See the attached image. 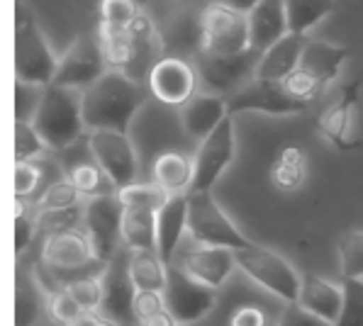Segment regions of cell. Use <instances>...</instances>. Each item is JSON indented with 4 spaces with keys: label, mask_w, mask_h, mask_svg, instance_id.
Returning a JSON list of instances; mask_svg holds the SVG:
<instances>
[{
    "label": "cell",
    "mask_w": 363,
    "mask_h": 326,
    "mask_svg": "<svg viewBox=\"0 0 363 326\" xmlns=\"http://www.w3.org/2000/svg\"><path fill=\"white\" fill-rule=\"evenodd\" d=\"M149 88L122 71H108L83 91V120L88 132H130L132 120L147 103Z\"/></svg>",
    "instance_id": "obj_1"
},
{
    "label": "cell",
    "mask_w": 363,
    "mask_h": 326,
    "mask_svg": "<svg viewBox=\"0 0 363 326\" xmlns=\"http://www.w3.org/2000/svg\"><path fill=\"white\" fill-rule=\"evenodd\" d=\"M32 125L52 151H66L83 139V91L61 86H47Z\"/></svg>",
    "instance_id": "obj_2"
},
{
    "label": "cell",
    "mask_w": 363,
    "mask_h": 326,
    "mask_svg": "<svg viewBox=\"0 0 363 326\" xmlns=\"http://www.w3.org/2000/svg\"><path fill=\"white\" fill-rule=\"evenodd\" d=\"M59 69V56L52 52L37 20L18 5L15 20V81L52 86Z\"/></svg>",
    "instance_id": "obj_3"
},
{
    "label": "cell",
    "mask_w": 363,
    "mask_h": 326,
    "mask_svg": "<svg viewBox=\"0 0 363 326\" xmlns=\"http://www.w3.org/2000/svg\"><path fill=\"white\" fill-rule=\"evenodd\" d=\"M234 258H237L239 271L249 280H254L259 288L271 292L273 297L283 300L286 305L298 302L303 275L295 271L293 263H288L281 254L251 241L249 246L234 251Z\"/></svg>",
    "instance_id": "obj_4"
},
{
    "label": "cell",
    "mask_w": 363,
    "mask_h": 326,
    "mask_svg": "<svg viewBox=\"0 0 363 326\" xmlns=\"http://www.w3.org/2000/svg\"><path fill=\"white\" fill-rule=\"evenodd\" d=\"M210 0H171L161 18L154 20L159 30L164 56L195 59L203 52V15Z\"/></svg>",
    "instance_id": "obj_5"
},
{
    "label": "cell",
    "mask_w": 363,
    "mask_h": 326,
    "mask_svg": "<svg viewBox=\"0 0 363 326\" xmlns=\"http://www.w3.org/2000/svg\"><path fill=\"white\" fill-rule=\"evenodd\" d=\"M188 234L198 246L244 249L251 241L227 217L212 193H188Z\"/></svg>",
    "instance_id": "obj_6"
},
{
    "label": "cell",
    "mask_w": 363,
    "mask_h": 326,
    "mask_svg": "<svg viewBox=\"0 0 363 326\" xmlns=\"http://www.w3.org/2000/svg\"><path fill=\"white\" fill-rule=\"evenodd\" d=\"M259 49H247V52L239 54H205L200 52L193 59L198 78L208 93L222 95V98H230L232 93H237L239 88H244L249 81L256 78V69H259L261 61Z\"/></svg>",
    "instance_id": "obj_7"
},
{
    "label": "cell",
    "mask_w": 363,
    "mask_h": 326,
    "mask_svg": "<svg viewBox=\"0 0 363 326\" xmlns=\"http://www.w3.org/2000/svg\"><path fill=\"white\" fill-rule=\"evenodd\" d=\"M88 146H91L93 159L100 163V168L117 190L137 183L139 156L130 139V132H113V129L88 132Z\"/></svg>",
    "instance_id": "obj_8"
},
{
    "label": "cell",
    "mask_w": 363,
    "mask_h": 326,
    "mask_svg": "<svg viewBox=\"0 0 363 326\" xmlns=\"http://www.w3.org/2000/svg\"><path fill=\"white\" fill-rule=\"evenodd\" d=\"M234 159H237V137H234V117L230 115L208 139L200 142L195 151V181L191 193H212Z\"/></svg>",
    "instance_id": "obj_9"
},
{
    "label": "cell",
    "mask_w": 363,
    "mask_h": 326,
    "mask_svg": "<svg viewBox=\"0 0 363 326\" xmlns=\"http://www.w3.org/2000/svg\"><path fill=\"white\" fill-rule=\"evenodd\" d=\"M122 217H125V205L117 193L98 195L83 205V232L91 236L98 261L105 266L115 258L117 244H122Z\"/></svg>",
    "instance_id": "obj_10"
},
{
    "label": "cell",
    "mask_w": 363,
    "mask_h": 326,
    "mask_svg": "<svg viewBox=\"0 0 363 326\" xmlns=\"http://www.w3.org/2000/svg\"><path fill=\"white\" fill-rule=\"evenodd\" d=\"M108 71L110 69H108V64H105L98 35H83L61 54L59 69H57V76H54L52 86L86 91V88H91L96 81H100Z\"/></svg>",
    "instance_id": "obj_11"
},
{
    "label": "cell",
    "mask_w": 363,
    "mask_h": 326,
    "mask_svg": "<svg viewBox=\"0 0 363 326\" xmlns=\"http://www.w3.org/2000/svg\"><path fill=\"white\" fill-rule=\"evenodd\" d=\"M251 49L249 15L225 5L208 3L203 15V52L205 54H239Z\"/></svg>",
    "instance_id": "obj_12"
},
{
    "label": "cell",
    "mask_w": 363,
    "mask_h": 326,
    "mask_svg": "<svg viewBox=\"0 0 363 326\" xmlns=\"http://www.w3.org/2000/svg\"><path fill=\"white\" fill-rule=\"evenodd\" d=\"M166 307L181 326H193L203 322L217 305V290L205 288L178 266H171L169 285L164 290Z\"/></svg>",
    "instance_id": "obj_13"
},
{
    "label": "cell",
    "mask_w": 363,
    "mask_h": 326,
    "mask_svg": "<svg viewBox=\"0 0 363 326\" xmlns=\"http://www.w3.org/2000/svg\"><path fill=\"white\" fill-rule=\"evenodd\" d=\"M198 71L195 64L181 56H161L149 71L147 88L159 103L171 105V108H181L193 98L195 88H198Z\"/></svg>",
    "instance_id": "obj_14"
},
{
    "label": "cell",
    "mask_w": 363,
    "mask_h": 326,
    "mask_svg": "<svg viewBox=\"0 0 363 326\" xmlns=\"http://www.w3.org/2000/svg\"><path fill=\"white\" fill-rule=\"evenodd\" d=\"M227 108L234 117L237 112H264V115L273 117H286V115H300L307 112V105L298 103L290 95L283 83H271V81H249L244 88H239L237 93H232L227 98Z\"/></svg>",
    "instance_id": "obj_15"
},
{
    "label": "cell",
    "mask_w": 363,
    "mask_h": 326,
    "mask_svg": "<svg viewBox=\"0 0 363 326\" xmlns=\"http://www.w3.org/2000/svg\"><path fill=\"white\" fill-rule=\"evenodd\" d=\"M42 263L49 271H59V273L86 271L93 263L105 266V263L98 261L96 246H93L91 236L83 232V229H69V232L44 236Z\"/></svg>",
    "instance_id": "obj_16"
},
{
    "label": "cell",
    "mask_w": 363,
    "mask_h": 326,
    "mask_svg": "<svg viewBox=\"0 0 363 326\" xmlns=\"http://www.w3.org/2000/svg\"><path fill=\"white\" fill-rule=\"evenodd\" d=\"M356 108H359V78L339 88L337 98L327 105L317 117V132L339 151H349L356 146Z\"/></svg>",
    "instance_id": "obj_17"
},
{
    "label": "cell",
    "mask_w": 363,
    "mask_h": 326,
    "mask_svg": "<svg viewBox=\"0 0 363 326\" xmlns=\"http://www.w3.org/2000/svg\"><path fill=\"white\" fill-rule=\"evenodd\" d=\"M176 266L200 285L220 290L232 273L237 271V258L232 249H215V246H198L191 251H178Z\"/></svg>",
    "instance_id": "obj_18"
},
{
    "label": "cell",
    "mask_w": 363,
    "mask_h": 326,
    "mask_svg": "<svg viewBox=\"0 0 363 326\" xmlns=\"http://www.w3.org/2000/svg\"><path fill=\"white\" fill-rule=\"evenodd\" d=\"M103 285L105 297L100 312L120 326H137V317H134V295H137V288H134L130 271H127V261L117 263V266L110 261L108 268L103 271Z\"/></svg>",
    "instance_id": "obj_19"
},
{
    "label": "cell",
    "mask_w": 363,
    "mask_h": 326,
    "mask_svg": "<svg viewBox=\"0 0 363 326\" xmlns=\"http://www.w3.org/2000/svg\"><path fill=\"white\" fill-rule=\"evenodd\" d=\"M181 115V127L191 139H208L217 127L230 117V108H227V98L215 93H198L188 100L186 105L178 108Z\"/></svg>",
    "instance_id": "obj_20"
},
{
    "label": "cell",
    "mask_w": 363,
    "mask_h": 326,
    "mask_svg": "<svg viewBox=\"0 0 363 326\" xmlns=\"http://www.w3.org/2000/svg\"><path fill=\"white\" fill-rule=\"evenodd\" d=\"M346 61H349V49L346 47L307 37L305 47H303V59H300L298 69L315 78V81L327 91V86H332L334 78L342 73Z\"/></svg>",
    "instance_id": "obj_21"
},
{
    "label": "cell",
    "mask_w": 363,
    "mask_h": 326,
    "mask_svg": "<svg viewBox=\"0 0 363 326\" xmlns=\"http://www.w3.org/2000/svg\"><path fill=\"white\" fill-rule=\"evenodd\" d=\"M298 305L310 314L320 317L322 322L334 324L344 305V285H337L322 275H303Z\"/></svg>",
    "instance_id": "obj_22"
},
{
    "label": "cell",
    "mask_w": 363,
    "mask_h": 326,
    "mask_svg": "<svg viewBox=\"0 0 363 326\" xmlns=\"http://www.w3.org/2000/svg\"><path fill=\"white\" fill-rule=\"evenodd\" d=\"M188 232V195H173L169 205L156 215V251L169 266L178 256L183 234Z\"/></svg>",
    "instance_id": "obj_23"
},
{
    "label": "cell",
    "mask_w": 363,
    "mask_h": 326,
    "mask_svg": "<svg viewBox=\"0 0 363 326\" xmlns=\"http://www.w3.org/2000/svg\"><path fill=\"white\" fill-rule=\"evenodd\" d=\"M288 32L286 0H261L249 13V39L251 47L259 52H266Z\"/></svg>",
    "instance_id": "obj_24"
},
{
    "label": "cell",
    "mask_w": 363,
    "mask_h": 326,
    "mask_svg": "<svg viewBox=\"0 0 363 326\" xmlns=\"http://www.w3.org/2000/svg\"><path fill=\"white\" fill-rule=\"evenodd\" d=\"M307 37L298 35H288L283 39H278L273 47H268L261 54L259 69H256V78L259 81H271V83H283L286 78L300 66L303 59V47H305Z\"/></svg>",
    "instance_id": "obj_25"
},
{
    "label": "cell",
    "mask_w": 363,
    "mask_h": 326,
    "mask_svg": "<svg viewBox=\"0 0 363 326\" xmlns=\"http://www.w3.org/2000/svg\"><path fill=\"white\" fill-rule=\"evenodd\" d=\"M154 183H159L169 195H188L195 181V163L181 151H164L154 161Z\"/></svg>",
    "instance_id": "obj_26"
},
{
    "label": "cell",
    "mask_w": 363,
    "mask_h": 326,
    "mask_svg": "<svg viewBox=\"0 0 363 326\" xmlns=\"http://www.w3.org/2000/svg\"><path fill=\"white\" fill-rule=\"evenodd\" d=\"M127 271H130V278L137 290L164 292L169 285L171 266L159 256V251H130Z\"/></svg>",
    "instance_id": "obj_27"
},
{
    "label": "cell",
    "mask_w": 363,
    "mask_h": 326,
    "mask_svg": "<svg viewBox=\"0 0 363 326\" xmlns=\"http://www.w3.org/2000/svg\"><path fill=\"white\" fill-rule=\"evenodd\" d=\"M307 178V156L298 144H283L271 163V183L281 193H295Z\"/></svg>",
    "instance_id": "obj_28"
},
{
    "label": "cell",
    "mask_w": 363,
    "mask_h": 326,
    "mask_svg": "<svg viewBox=\"0 0 363 326\" xmlns=\"http://www.w3.org/2000/svg\"><path fill=\"white\" fill-rule=\"evenodd\" d=\"M66 178L78 188V193L86 200L98 198V195H113L117 193V188L113 185L105 171L100 168V163L91 156H83L78 161L66 163Z\"/></svg>",
    "instance_id": "obj_29"
},
{
    "label": "cell",
    "mask_w": 363,
    "mask_h": 326,
    "mask_svg": "<svg viewBox=\"0 0 363 326\" xmlns=\"http://www.w3.org/2000/svg\"><path fill=\"white\" fill-rule=\"evenodd\" d=\"M122 244L127 251H156V212L125 207Z\"/></svg>",
    "instance_id": "obj_30"
},
{
    "label": "cell",
    "mask_w": 363,
    "mask_h": 326,
    "mask_svg": "<svg viewBox=\"0 0 363 326\" xmlns=\"http://www.w3.org/2000/svg\"><path fill=\"white\" fill-rule=\"evenodd\" d=\"M334 13V0H286L290 35L310 37V32Z\"/></svg>",
    "instance_id": "obj_31"
},
{
    "label": "cell",
    "mask_w": 363,
    "mask_h": 326,
    "mask_svg": "<svg viewBox=\"0 0 363 326\" xmlns=\"http://www.w3.org/2000/svg\"><path fill=\"white\" fill-rule=\"evenodd\" d=\"M117 198L125 207H134V210H149V212H156L159 215L173 195L166 193L159 183H132L127 188H120L117 190Z\"/></svg>",
    "instance_id": "obj_32"
},
{
    "label": "cell",
    "mask_w": 363,
    "mask_h": 326,
    "mask_svg": "<svg viewBox=\"0 0 363 326\" xmlns=\"http://www.w3.org/2000/svg\"><path fill=\"white\" fill-rule=\"evenodd\" d=\"M42 285L30 275H18L15 288V326H35L42 314Z\"/></svg>",
    "instance_id": "obj_33"
},
{
    "label": "cell",
    "mask_w": 363,
    "mask_h": 326,
    "mask_svg": "<svg viewBox=\"0 0 363 326\" xmlns=\"http://www.w3.org/2000/svg\"><path fill=\"white\" fill-rule=\"evenodd\" d=\"M61 288L74 297L76 305L83 312H100L103 309V297H105L103 275H78V278H71Z\"/></svg>",
    "instance_id": "obj_34"
},
{
    "label": "cell",
    "mask_w": 363,
    "mask_h": 326,
    "mask_svg": "<svg viewBox=\"0 0 363 326\" xmlns=\"http://www.w3.org/2000/svg\"><path fill=\"white\" fill-rule=\"evenodd\" d=\"M83 200V195L78 193V188L69 178H61V181H52L47 188L42 190L37 200V212H54V210H71L78 207Z\"/></svg>",
    "instance_id": "obj_35"
},
{
    "label": "cell",
    "mask_w": 363,
    "mask_h": 326,
    "mask_svg": "<svg viewBox=\"0 0 363 326\" xmlns=\"http://www.w3.org/2000/svg\"><path fill=\"white\" fill-rule=\"evenodd\" d=\"M339 271L344 280H363V232H351L339 239Z\"/></svg>",
    "instance_id": "obj_36"
},
{
    "label": "cell",
    "mask_w": 363,
    "mask_h": 326,
    "mask_svg": "<svg viewBox=\"0 0 363 326\" xmlns=\"http://www.w3.org/2000/svg\"><path fill=\"white\" fill-rule=\"evenodd\" d=\"M52 151L32 122H15V163L37 161Z\"/></svg>",
    "instance_id": "obj_37"
},
{
    "label": "cell",
    "mask_w": 363,
    "mask_h": 326,
    "mask_svg": "<svg viewBox=\"0 0 363 326\" xmlns=\"http://www.w3.org/2000/svg\"><path fill=\"white\" fill-rule=\"evenodd\" d=\"M344 305L332 326H363V280H344Z\"/></svg>",
    "instance_id": "obj_38"
},
{
    "label": "cell",
    "mask_w": 363,
    "mask_h": 326,
    "mask_svg": "<svg viewBox=\"0 0 363 326\" xmlns=\"http://www.w3.org/2000/svg\"><path fill=\"white\" fill-rule=\"evenodd\" d=\"M47 86L37 83L15 81V122H32L39 110V103L44 98Z\"/></svg>",
    "instance_id": "obj_39"
},
{
    "label": "cell",
    "mask_w": 363,
    "mask_h": 326,
    "mask_svg": "<svg viewBox=\"0 0 363 326\" xmlns=\"http://www.w3.org/2000/svg\"><path fill=\"white\" fill-rule=\"evenodd\" d=\"M100 25L110 27H130L142 15L137 0H100Z\"/></svg>",
    "instance_id": "obj_40"
},
{
    "label": "cell",
    "mask_w": 363,
    "mask_h": 326,
    "mask_svg": "<svg viewBox=\"0 0 363 326\" xmlns=\"http://www.w3.org/2000/svg\"><path fill=\"white\" fill-rule=\"evenodd\" d=\"M47 314L54 324L59 326H71L78 317L83 314V309L76 305V300L69 295L64 288L61 290H49L47 292Z\"/></svg>",
    "instance_id": "obj_41"
},
{
    "label": "cell",
    "mask_w": 363,
    "mask_h": 326,
    "mask_svg": "<svg viewBox=\"0 0 363 326\" xmlns=\"http://www.w3.org/2000/svg\"><path fill=\"white\" fill-rule=\"evenodd\" d=\"M39 232L57 234L69 232V229L83 227V207H71V210H54V212H37Z\"/></svg>",
    "instance_id": "obj_42"
},
{
    "label": "cell",
    "mask_w": 363,
    "mask_h": 326,
    "mask_svg": "<svg viewBox=\"0 0 363 326\" xmlns=\"http://www.w3.org/2000/svg\"><path fill=\"white\" fill-rule=\"evenodd\" d=\"M39 232L37 210L30 212V202L15 198V251L22 254L32 244L35 234Z\"/></svg>",
    "instance_id": "obj_43"
},
{
    "label": "cell",
    "mask_w": 363,
    "mask_h": 326,
    "mask_svg": "<svg viewBox=\"0 0 363 326\" xmlns=\"http://www.w3.org/2000/svg\"><path fill=\"white\" fill-rule=\"evenodd\" d=\"M283 88L293 95L298 103H303V105H307L310 108L312 103H315L317 98H320L322 93H325V88L320 86V83L315 81L312 76H307L305 71H300V69H295L290 76L283 81Z\"/></svg>",
    "instance_id": "obj_44"
},
{
    "label": "cell",
    "mask_w": 363,
    "mask_h": 326,
    "mask_svg": "<svg viewBox=\"0 0 363 326\" xmlns=\"http://www.w3.org/2000/svg\"><path fill=\"white\" fill-rule=\"evenodd\" d=\"M42 185V166L35 161H22L15 163V198L30 200Z\"/></svg>",
    "instance_id": "obj_45"
},
{
    "label": "cell",
    "mask_w": 363,
    "mask_h": 326,
    "mask_svg": "<svg viewBox=\"0 0 363 326\" xmlns=\"http://www.w3.org/2000/svg\"><path fill=\"white\" fill-rule=\"evenodd\" d=\"M166 307V297L164 292H149V290H137L134 295V317H137V324L147 322L149 317L164 312Z\"/></svg>",
    "instance_id": "obj_46"
},
{
    "label": "cell",
    "mask_w": 363,
    "mask_h": 326,
    "mask_svg": "<svg viewBox=\"0 0 363 326\" xmlns=\"http://www.w3.org/2000/svg\"><path fill=\"white\" fill-rule=\"evenodd\" d=\"M276 326H332L327 322H322L320 317L310 314L307 309H303L298 302H290V305L283 307L281 317H278V324Z\"/></svg>",
    "instance_id": "obj_47"
},
{
    "label": "cell",
    "mask_w": 363,
    "mask_h": 326,
    "mask_svg": "<svg viewBox=\"0 0 363 326\" xmlns=\"http://www.w3.org/2000/svg\"><path fill=\"white\" fill-rule=\"evenodd\" d=\"M230 326H268V317L261 307L244 305L230 317Z\"/></svg>",
    "instance_id": "obj_48"
},
{
    "label": "cell",
    "mask_w": 363,
    "mask_h": 326,
    "mask_svg": "<svg viewBox=\"0 0 363 326\" xmlns=\"http://www.w3.org/2000/svg\"><path fill=\"white\" fill-rule=\"evenodd\" d=\"M71 326H120L115 324L110 317H105L103 312H83Z\"/></svg>",
    "instance_id": "obj_49"
},
{
    "label": "cell",
    "mask_w": 363,
    "mask_h": 326,
    "mask_svg": "<svg viewBox=\"0 0 363 326\" xmlns=\"http://www.w3.org/2000/svg\"><path fill=\"white\" fill-rule=\"evenodd\" d=\"M210 3H215V5H225V8H230V10H237V13L249 15L251 10H254L256 5L261 3V0H210Z\"/></svg>",
    "instance_id": "obj_50"
},
{
    "label": "cell",
    "mask_w": 363,
    "mask_h": 326,
    "mask_svg": "<svg viewBox=\"0 0 363 326\" xmlns=\"http://www.w3.org/2000/svg\"><path fill=\"white\" fill-rule=\"evenodd\" d=\"M139 326H181V324L173 319V314L169 312V309H164V312L154 314V317H149L147 322H142Z\"/></svg>",
    "instance_id": "obj_51"
},
{
    "label": "cell",
    "mask_w": 363,
    "mask_h": 326,
    "mask_svg": "<svg viewBox=\"0 0 363 326\" xmlns=\"http://www.w3.org/2000/svg\"><path fill=\"white\" fill-rule=\"evenodd\" d=\"M193 326H195V324H193Z\"/></svg>",
    "instance_id": "obj_52"
}]
</instances>
